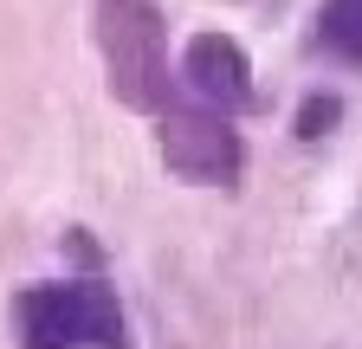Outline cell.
<instances>
[{
    "label": "cell",
    "instance_id": "obj_1",
    "mask_svg": "<svg viewBox=\"0 0 362 349\" xmlns=\"http://www.w3.org/2000/svg\"><path fill=\"white\" fill-rule=\"evenodd\" d=\"M90 39L104 59V84L123 110L143 117L175 110L181 71H168V20L156 0H90Z\"/></svg>",
    "mask_w": 362,
    "mask_h": 349
},
{
    "label": "cell",
    "instance_id": "obj_2",
    "mask_svg": "<svg viewBox=\"0 0 362 349\" xmlns=\"http://www.w3.org/2000/svg\"><path fill=\"white\" fill-rule=\"evenodd\" d=\"M13 336L20 349H136L117 285L90 278H39L13 291Z\"/></svg>",
    "mask_w": 362,
    "mask_h": 349
},
{
    "label": "cell",
    "instance_id": "obj_3",
    "mask_svg": "<svg viewBox=\"0 0 362 349\" xmlns=\"http://www.w3.org/2000/svg\"><path fill=\"white\" fill-rule=\"evenodd\" d=\"M156 149H162V168L175 182H194V188H233L246 168V136L220 110L175 104L168 117H156Z\"/></svg>",
    "mask_w": 362,
    "mask_h": 349
},
{
    "label": "cell",
    "instance_id": "obj_4",
    "mask_svg": "<svg viewBox=\"0 0 362 349\" xmlns=\"http://www.w3.org/2000/svg\"><path fill=\"white\" fill-rule=\"evenodd\" d=\"M181 84L201 97V110H220V117L259 110V78L233 32H194L181 46Z\"/></svg>",
    "mask_w": 362,
    "mask_h": 349
},
{
    "label": "cell",
    "instance_id": "obj_5",
    "mask_svg": "<svg viewBox=\"0 0 362 349\" xmlns=\"http://www.w3.org/2000/svg\"><path fill=\"white\" fill-rule=\"evenodd\" d=\"M317 46L337 65H362V0H324L317 7Z\"/></svg>",
    "mask_w": 362,
    "mask_h": 349
},
{
    "label": "cell",
    "instance_id": "obj_6",
    "mask_svg": "<svg viewBox=\"0 0 362 349\" xmlns=\"http://www.w3.org/2000/svg\"><path fill=\"white\" fill-rule=\"evenodd\" d=\"M337 117H343V97H337V91H310V97L298 104V136H304V143L330 136V129H337Z\"/></svg>",
    "mask_w": 362,
    "mask_h": 349
}]
</instances>
